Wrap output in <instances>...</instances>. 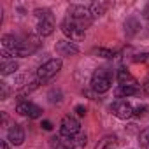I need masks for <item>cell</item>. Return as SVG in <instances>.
<instances>
[{"mask_svg":"<svg viewBox=\"0 0 149 149\" xmlns=\"http://www.w3.org/2000/svg\"><path fill=\"white\" fill-rule=\"evenodd\" d=\"M2 123H4V125L7 123V114H6V112H2Z\"/></svg>","mask_w":149,"mask_h":149,"instance_id":"28","label":"cell"},{"mask_svg":"<svg viewBox=\"0 0 149 149\" xmlns=\"http://www.w3.org/2000/svg\"><path fill=\"white\" fill-rule=\"evenodd\" d=\"M67 18L70 19V21H74L77 26H81L83 30H86L91 23H93V14H91V11H90V7H86V6H70L68 7V11H67Z\"/></svg>","mask_w":149,"mask_h":149,"instance_id":"1","label":"cell"},{"mask_svg":"<svg viewBox=\"0 0 149 149\" xmlns=\"http://www.w3.org/2000/svg\"><path fill=\"white\" fill-rule=\"evenodd\" d=\"M63 149H67V147H63Z\"/></svg>","mask_w":149,"mask_h":149,"instance_id":"29","label":"cell"},{"mask_svg":"<svg viewBox=\"0 0 149 149\" xmlns=\"http://www.w3.org/2000/svg\"><path fill=\"white\" fill-rule=\"evenodd\" d=\"M144 91L149 95V79H147V81H146V84H144Z\"/></svg>","mask_w":149,"mask_h":149,"instance_id":"27","label":"cell"},{"mask_svg":"<svg viewBox=\"0 0 149 149\" xmlns=\"http://www.w3.org/2000/svg\"><path fill=\"white\" fill-rule=\"evenodd\" d=\"M37 16V35L39 37H47L54 32V21L51 16L49 9H35Z\"/></svg>","mask_w":149,"mask_h":149,"instance_id":"2","label":"cell"},{"mask_svg":"<svg viewBox=\"0 0 149 149\" xmlns=\"http://www.w3.org/2000/svg\"><path fill=\"white\" fill-rule=\"evenodd\" d=\"M39 84H40V83H39V81L35 79V81H32L30 84H26V86H23V88L19 90V93H18V97H19V100H21V97H25V95H28V93H32L33 90H37V88H39Z\"/></svg>","mask_w":149,"mask_h":149,"instance_id":"17","label":"cell"},{"mask_svg":"<svg viewBox=\"0 0 149 149\" xmlns=\"http://www.w3.org/2000/svg\"><path fill=\"white\" fill-rule=\"evenodd\" d=\"M61 60L60 58H53V60H47L46 63H42L40 67H39V70H37V81L40 83V84H44V83H47V81H51L56 74L61 70Z\"/></svg>","mask_w":149,"mask_h":149,"instance_id":"3","label":"cell"},{"mask_svg":"<svg viewBox=\"0 0 149 149\" xmlns=\"http://www.w3.org/2000/svg\"><path fill=\"white\" fill-rule=\"evenodd\" d=\"M135 63H149V53H140L137 56H133Z\"/></svg>","mask_w":149,"mask_h":149,"instance_id":"20","label":"cell"},{"mask_svg":"<svg viewBox=\"0 0 149 149\" xmlns=\"http://www.w3.org/2000/svg\"><path fill=\"white\" fill-rule=\"evenodd\" d=\"M42 128H44V130H53L51 121H47V119H46V121H42Z\"/></svg>","mask_w":149,"mask_h":149,"instance_id":"24","label":"cell"},{"mask_svg":"<svg viewBox=\"0 0 149 149\" xmlns=\"http://www.w3.org/2000/svg\"><path fill=\"white\" fill-rule=\"evenodd\" d=\"M0 146H2V149H9V144H7V140H2V142H0Z\"/></svg>","mask_w":149,"mask_h":149,"instance_id":"26","label":"cell"},{"mask_svg":"<svg viewBox=\"0 0 149 149\" xmlns=\"http://www.w3.org/2000/svg\"><path fill=\"white\" fill-rule=\"evenodd\" d=\"M54 49H56V53L60 56H70V54H77L79 53V47L70 40H58Z\"/></svg>","mask_w":149,"mask_h":149,"instance_id":"9","label":"cell"},{"mask_svg":"<svg viewBox=\"0 0 149 149\" xmlns=\"http://www.w3.org/2000/svg\"><path fill=\"white\" fill-rule=\"evenodd\" d=\"M111 112L112 116H116L118 119H128L133 116V107L126 102V100H116L111 105Z\"/></svg>","mask_w":149,"mask_h":149,"instance_id":"8","label":"cell"},{"mask_svg":"<svg viewBox=\"0 0 149 149\" xmlns=\"http://www.w3.org/2000/svg\"><path fill=\"white\" fill-rule=\"evenodd\" d=\"M93 53H95L97 56H100V58H114V56H116V53H114V51L105 49V47H98V49H95Z\"/></svg>","mask_w":149,"mask_h":149,"instance_id":"18","label":"cell"},{"mask_svg":"<svg viewBox=\"0 0 149 149\" xmlns=\"http://www.w3.org/2000/svg\"><path fill=\"white\" fill-rule=\"evenodd\" d=\"M116 142H118L116 135H105V137L97 144V147H95V149H109V147H112Z\"/></svg>","mask_w":149,"mask_h":149,"instance_id":"14","label":"cell"},{"mask_svg":"<svg viewBox=\"0 0 149 149\" xmlns=\"http://www.w3.org/2000/svg\"><path fill=\"white\" fill-rule=\"evenodd\" d=\"M142 14H144V18H146V19H149V4H147V6L144 7V11H142Z\"/></svg>","mask_w":149,"mask_h":149,"instance_id":"25","label":"cell"},{"mask_svg":"<svg viewBox=\"0 0 149 149\" xmlns=\"http://www.w3.org/2000/svg\"><path fill=\"white\" fill-rule=\"evenodd\" d=\"M81 132V123L77 121V118L74 116H65L60 123V135L65 139H74L76 135H79Z\"/></svg>","mask_w":149,"mask_h":149,"instance_id":"6","label":"cell"},{"mask_svg":"<svg viewBox=\"0 0 149 149\" xmlns=\"http://www.w3.org/2000/svg\"><path fill=\"white\" fill-rule=\"evenodd\" d=\"M91 90L95 93H105L111 90L112 86V77H111V72L105 70V68H98L93 72V76H91Z\"/></svg>","mask_w":149,"mask_h":149,"instance_id":"4","label":"cell"},{"mask_svg":"<svg viewBox=\"0 0 149 149\" xmlns=\"http://www.w3.org/2000/svg\"><path fill=\"white\" fill-rule=\"evenodd\" d=\"M76 114L83 118V116L86 114V107H83V105H76Z\"/></svg>","mask_w":149,"mask_h":149,"instance_id":"22","label":"cell"},{"mask_svg":"<svg viewBox=\"0 0 149 149\" xmlns=\"http://www.w3.org/2000/svg\"><path fill=\"white\" fill-rule=\"evenodd\" d=\"M86 146V135L84 133H79L74 139H70V147L72 149H83Z\"/></svg>","mask_w":149,"mask_h":149,"instance_id":"15","label":"cell"},{"mask_svg":"<svg viewBox=\"0 0 149 149\" xmlns=\"http://www.w3.org/2000/svg\"><path fill=\"white\" fill-rule=\"evenodd\" d=\"M7 140L13 144V146H21L25 142V130L19 126V125H13L7 132Z\"/></svg>","mask_w":149,"mask_h":149,"instance_id":"10","label":"cell"},{"mask_svg":"<svg viewBox=\"0 0 149 149\" xmlns=\"http://www.w3.org/2000/svg\"><path fill=\"white\" fill-rule=\"evenodd\" d=\"M118 81H119V86H137V79L126 68H119L118 70Z\"/></svg>","mask_w":149,"mask_h":149,"instance_id":"11","label":"cell"},{"mask_svg":"<svg viewBox=\"0 0 149 149\" xmlns=\"http://www.w3.org/2000/svg\"><path fill=\"white\" fill-rule=\"evenodd\" d=\"M147 111H149V107H147V105H139V107H135V109H133V116L140 118V116H144Z\"/></svg>","mask_w":149,"mask_h":149,"instance_id":"21","label":"cell"},{"mask_svg":"<svg viewBox=\"0 0 149 149\" xmlns=\"http://www.w3.org/2000/svg\"><path fill=\"white\" fill-rule=\"evenodd\" d=\"M90 11H91L93 18H98V16L105 14V11H107V4H102V2H95V4H91V6H90Z\"/></svg>","mask_w":149,"mask_h":149,"instance_id":"16","label":"cell"},{"mask_svg":"<svg viewBox=\"0 0 149 149\" xmlns=\"http://www.w3.org/2000/svg\"><path fill=\"white\" fill-rule=\"evenodd\" d=\"M18 70V61H4L2 65H0V74L2 76H9V74H14Z\"/></svg>","mask_w":149,"mask_h":149,"instance_id":"13","label":"cell"},{"mask_svg":"<svg viewBox=\"0 0 149 149\" xmlns=\"http://www.w3.org/2000/svg\"><path fill=\"white\" fill-rule=\"evenodd\" d=\"M16 112L21 114V116H26L30 119H35V118H40L42 116V109L32 102H26V100H19L18 105H16Z\"/></svg>","mask_w":149,"mask_h":149,"instance_id":"7","label":"cell"},{"mask_svg":"<svg viewBox=\"0 0 149 149\" xmlns=\"http://www.w3.org/2000/svg\"><path fill=\"white\" fill-rule=\"evenodd\" d=\"M60 28H61L63 35H65L70 42H79V40H83V39L86 37V30H83L81 26H77L76 23L70 21L68 18H65V19L61 21Z\"/></svg>","mask_w":149,"mask_h":149,"instance_id":"5","label":"cell"},{"mask_svg":"<svg viewBox=\"0 0 149 149\" xmlns=\"http://www.w3.org/2000/svg\"><path fill=\"white\" fill-rule=\"evenodd\" d=\"M137 91H139L137 86H118V90H116V97L121 100V98H126V97H133V95H137Z\"/></svg>","mask_w":149,"mask_h":149,"instance_id":"12","label":"cell"},{"mask_svg":"<svg viewBox=\"0 0 149 149\" xmlns=\"http://www.w3.org/2000/svg\"><path fill=\"white\" fill-rule=\"evenodd\" d=\"M7 95H9V90H7L6 83H2V95H0V98H2V100H6V98H7Z\"/></svg>","mask_w":149,"mask_h":149,"instance_id":"23","label":"cell"},{"mask_svg":"<svg viewBox=\"0 0 149 149\" xmlns=\"http://www.w3.org/2000/svg\"><path fill=\"white\" fill-rule=\"evenodd\" d=\"M139 144L140 146H149V126L139 133Z\"/></svg>","mask_w":149,"mask_h":149,"instance_id":"19","label":"cell"}]
</instances>
